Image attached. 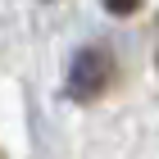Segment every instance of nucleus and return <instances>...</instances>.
Masks as SVG:
<instances>
[{
    "instance_id": "nucleus-3",
    "label": "nucleus",
    "mask_w": 159,
    "mask_h": 159,
    "mask_svg": "<svg viewBox=\"0 0 159 159\" xmlns=\"http://www.w3.org/2000/svg\"><path fill=\"white\" fill-rule=\"evenodd\" d=\"M0 159H5V155H0Z\"/></svg>"
},
{
    "instance_id": "nucleus-1",
    "label": "nucleus",
    "mask_w": 159,
    "mask_h": 159,
    "mask_svg": "<svg viewBox=\"0 0 159 159\" xmlns=\"http://www.w3.org/2000/svg\"><path fill=\"white\" fill-rule=\"evenodd\" d=\"M114 73H118V64H114V50L105 46V41L82 46L73 55V68H68V100H77V105L100 100L114 86Z\"/></svg>"
},
{
    "instance_id": "nucleus-2",
    "label": "nucleus",
    "mask_w": 159,
    "mask_h": 159,
    "mask_svg": "<svg viewBox=\"0 0 159 159\" xmlns=\"http://www.w3.org/2000/svg\"><path fill=\"white\" fill-rule=\"evenodd\" d=\"M105 9H109V14H136L141 0H105Z\"/></svg>"
}]
</instances>
